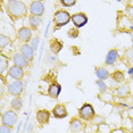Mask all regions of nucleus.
<instances>
[{
	"mask_svg": "<svg viewBox=\"0 0 133 133\" xmlns=\"http://www.w3.org/2000/svg\"><path fill=\"white\" fill-rule=\"evenodd\" d=\"M7 11L15 18H21V17L26 16L28 8L26 5L18 0H9L7 4Z\"/></svg>",
	"mask_w": 133,
	"mask_h": 133,
	"instance_id": "f257e3e1",
	"label": "nucleus"
},
{
	"mask_svg": "<svg viewBox=\"0 0 133 133\" xmlns=\"http://www.w3.org/2000/svg\"><path fill=\"white\" fill-rule=\"evenodd\" d=\"M71 15H69L67 11H65V10H59V11H57L56 15H55V23H56V25L58 26H63V25H66L69 21H71Z\"/></svg>",
	"mask_w": 133,
	"mask_h": 133,
	"instance_id": "f03ea898",
	"label": "nucleus"
},
{
	"mask_svg": "<svg viewBox=\"0 0 133 133\" xmlns=\"http://www.w3.org/2000/svg\"><path fill=\"white\" fill-rule=\"evenodd\" d=\"M78 114H80V117L82 119L89 121L91 119L93 116H95V109H93L92 105L90 104H85L81 107V109L78 110Z\"/></svg>",
	"mask_w": 133,
	"mask_h": 133,
	"instance_id": "7ed1b4c3",
	"label": "nucleus"
},
{
	"mask_svg": "<svg viewBox=\"0 0 133 133\" xmlns=\"http://www.w3.org/2000/svg\"><path fill=\"white\" fill-rule=\"evenodd\" d=\"M8 92L13 96H19L23 92V82L21 80H15L8 84Z\"/></svg>",
	"mask_w": 133,
	"mask_h": 133,
	"instance_id": "20e7f679",
	"label": "nucleus"
},
{
	"mask_svg": "<svg viewBox=\"0 0 133 133\" xmlns=\"http://www.w3.org/2000/svg\"><path fill=\"white\" fill-rule=\"evenodd\" d=\"M1 121L2 123L6 124L8 126H14L17 122V114L15 113L14 110H8L2 115L1 117Z\"/></svg>",
	"mask_w": 133,
	"mask_h": 133,
	"instance_id": "39448f33",
	"label": "nucleus"
},
{
	"mask_svg": "<svg viewBox=\"0 0 133 133\" xmlns=\"http://www.w3.org/2000/svg\"><path fill=\"white\" fill-rule=\"evenodd\" d=\"M30 10H31L32 15H37V16H42L44 13V5L39 0L33 1L31 6H30Z\"/></svg>",
	"mask_w": 133,
	"mask_h": 133,
	"instance_id": "423d86ee",
	"label": "nucleus"
},
{
	"mask_svg": "<svg viewBox=\"0 0 133 133\" xmlns=\"http://www.w3.org/2000/svg\"><path fill=\"white\" fill-rule=\"evenodd\" d=\"M72 21H73L74 25L76 28H82V26H84L88 23V17L82 13H77L72 16Z\"/></svg>",
	"mask_w": 133,
	"mask_h": 133,
	"instance_id": "0eeeda50",
	"label": "nucleus"
},
{
	"mask_svg": "<svg viewBox=\"0 0 133 133\" xmlns=\"http://www.w3.org/2000/svg\"><path fill=\"white\" fill-rule=\"evenodd\" d=\"M24 75L23 67H19L17 65H14L13 67L9 68V76L15 78V80H21Z\"/></svg>",
	"mask_w": 133,
	"mask_h": 133,
	"instance_id": "6e6552de",
	"label": "nucleus"
},
{
	"mask_svg": "<svg viewBox=\"0 0 133 133\" xmlns=\"http://www.w3.org/2000/svg\"><path fill=\"white\" fill-rule=\"evenodd\" d=\"M21 52L23 54V56L28 60H32L33 57H34V49H33V47L29 46V44H26V43L22 46V48H21Z\"/></svg>",
	"mask_w": 133,
	"mask_h": 133,
	"instance_id": "1a4fd4ad",
	"label": "nucleus"
},
{
	"mask_svg": "<svg viewBox=\"0 0 133 133\" xmlns=\"http://www.w3.org/2000/svg\"><path fill=\"white\" fill-rule=\"evenodd\" d=\"M17 35H18V39L21 41L28 42L30 39H31V37H32V31L29 28H22V29H19Z\"/></svg>",
	"mask_w": 133,
	"mask_h": 133,
	"instance_id": "9d476101",
	"label": "nucleus"
},
{
	"mask_svg": "<svg viewBox=\"0 0 133 133\" xmlns=\"http://www.w3.org/2000/svg\"><path fill=\"white\" fill-rule=\"evenodd\" d=\"M52 114L56 118H64L67 116V110H66L64 105H57L52 110Z\"/></svg>",
	"mask_w": 133,
	"mask_h": 133,
	"instance_id": "9b49d317",
	"label": "nucleus"
},
{
	"mask_svg": "<svg viewBox=\"0 0 133 133\" xmlns=\"http://www.w3.org/2000/svg\"><path fill=\"white\" fill-rule=\"evenodd\" d=\"M60 91H62V87H60L58 83H52V84H50L49 89H48V93H49V96L51 97V98H54V99H57V98H58Z\"/></svg>",
	"mask_w": 133,
	"mask_h": 133,
	"instance_id": "f8f14e48",
	"label": "nucleus"
},
{
	"mask_svg": "<svg viewBox=\"0 0 133 133\" xmlns=\"http://www.w3.org/2000/svg\"><path fill=\"white\" fill-rule=\"evenodd\" d=\"M49 117H50V114H49V111H48V110L42 109V110H39L38 113H37V119H38V122L40 123V124H46V123H48V121H49Z\"/></svg>",
	"mask_w": 133,
	"mask_h": 133,
	"instance_id": "ddd939ff",
	"label": "nucleus"
},
{
	"mask_svg": "<svg viewBox=\"0 0 133 133\" xmlns=\"http://www.w3.org/2000/svg\"><path fill=\"white\" fill-rule=\"evenodd\" d=\"M14 63L15 65L19 66V67H26L28 66V59L23 56V54H16L14 56Z\"/></svg>",
	"mask_w": 133,
	"mask_h": 133,
	"instance_id": "4468645a",
	"label": "nucleus"
},
{
	"mask_svg": "<svg viewBox=\"0 0 133 133\" xmlns=\"http://www.w3.org/2000/svg\"><path fill=\"white\" fill-rule=\"evenodd\" d=\"M63 48V43L57 39H52L50 41V50L52 54H58Z\"/></svg>",
	"mask_w": 133,
	"mask_h": 133,
	"instance_id": "2eb2a0df",
	"label": "nucleus"
},
{
	"mask_svg": "<svg viewBox=\"0 0 133 133\" xmlns=\"http://www.w3.org/2000/svg\"><path fill=\"white\" fill-rule=\"evenodd\" d=\"M117 57H118V54H117V50H110L109 52L107 54V56H106V64L107 65H113L115 62H116Z\"/></svg>",
	"mask_w": 133,
	"mask_h": 133,
	"instance_id": "dca6fc26",
	"label": "nucleus"
},
{
	"mask_svg": "<svg viewBox=\"0 0 133 133\" xmlns=\"http://www.w3.org/2000/svg\"><path fill=\"white\" fill-rule=\"evenodd\" d=\"M29 22H30V25H31L33 29H38L39 25L41 24V18H40V16H37V15H32V16H30Z\"/></svg>",
	"mask_w": 133,
	"mask_h": 133,
	"instance_id": "f3484780",
	"label": "nucleus"
},
{
	"mask_svg": "<svg viewBox=\"0 0 133 133\" xmlns=\"http://www.w3.org/2000/svg\"><path fill=\"white\" fill-rule=\"evenodd\" d=\"M7 68H8V58L4 54H1L0 55V72H1V74H4Z\"/></svg>",
	"mask_w": 133,
	"mask_h": 133,
	"instance_id": "a211bd4d",
	"label": "nucleus"
},
{
	"mask_svg": "<svg viewBox=\"0 0 133 133\" xmlns=\"http://www.w3.org/2000/svg\"><path fill=\"white\" fill-rule=\"evenodd\" d=\"M11 107H13V109L15 110H21L23 107V101L22 99L18 98V96H16V98H14L13 100H11Z\"/></svg>",
	"mask_w": 133,
	"mask_h": 133,
	"instance_id": "6ab92c4d",
	"label": "nucleus"
},
{
	"mask_svg": "<svg viewBox=\"0 0 133 133\" xmlns=\"http://www.w3.org/2000/svg\"><path fill=\"white\" fill-rule=\"evenodd\" d=\"M97 76H98V78H100V80H106V78L109 77V72L107 71L106 68H98L96 72Z\"/></svg>",
	"mask_w": 133,
	"mask_h": 133,
	"instance_id": "aec40b11",
	"label": "nucleus"
},
{
	"mask_svg": "<svg viewBox=\"0 0 133 133\" xmlns=\"http://www.w3.org/2000/svg\"><path fill=\"white\" fill-rule=\"evenodd\" d=\"M10 44V39H8L7 37H5L4 34L0 35V47H1V49H4L5 47L9 46Z\"/></svg>",
	"mask_w": 133,
	"mask_h": 133,
	"instance_id": "412c9836",
	"label": "nucleus"
},
{
	"mask_svg": "<svg viewBox=\"0 0 133 133\" xmlns=\"http://www.w3.org/2000/svg\"><path fill=\"white\" fill-rule=\"evenodd\" d=\"M129 93V87L128 85H121L117 89V95L119 97H125Z\"/></svg>",
	"mask_w": 133,
	"mask_h": 133,
	"instance_id": "4be33fe9",
	"label": "nucleus"
},
{
	"mask_svg": "<svg viewBox=\"0 0 133 133\" xmlns=\"http://www.w3.org/2000/svg\"><path fill=\"white\" fill-rule=\"evenodd\" d=\"M82 125L83 124L81 123V121L80 119H73V121H71V129L72 130H80L81 128H82Z\"/></svg>",
	"mask_w": 133,
	"mask_h": 133,
	"instance_id": "5701e85b",
	"label": "nucleus"
},
{
	"mask_svg": "<svg viewBox=\"0 0 133 133\" xmlns=\"http://www.w3.org/2000/svg\"><path fill=\"white\" fill-rule=\"evenodd\" d=\"M113 77H114L115 81H117V82H122V81H124V74L119 71L115 72V73L113 74Z\"/></svg>",
	"mask_w": 133,
	"mask_h": 133,
	"instance_id": "b1692460",
	"label": "nucleus"
},
{
	"mask_svg": "<svg viewBox=\"0 0 133 133\" xmlns=\"http://www.w3.org/2000/svg\"><path fill=\"white\" fill-rule=\"evenodd\" d=\"M97 85L99 87V90H100V92H101V93L106 92V90H107V85L105 84L104 80H100V78H99V80L97 81Z\"/></svg>",
	"mask_w": 133,
	"mask_h": 133,
	"instance_id": "393cba45",
	"label": "nucleus"
},
{
	"mask_svg": "<svg viewBox=\"0 0 133 133\" xmlns=\"http://www.w3.org/2000/svg\"><path fill=\"white\" fill-rule=\"evenodd\" d=\"M0 132L1 133H9V132H11V129H10V126H8V125H6V124L2 123V125L0 126Z\"/></svg>",
	"mask_w": 133,
	"mask_h": 133,
	"instance_id": "a878e982",
	"label": "nucleus"
},
{
	"mask_svg": "<svg viewBox=\"0 0 133 133\" xmlns=\"http://www.w3.org/2000/svg\"><path fill=\"white\" fill-rule=\"evenodd\" d=\"M62 1V4L66 6V7H71V6H73L75 2H76V0H60Z\"/></svg>",
	"mask_w": 133,
	"mask_h": 133,
	"instance_id": "bb28decb",
	"label": "nucleus"
},
{
	"mask_svg": "<svg viewBox=\"0 0 133 133\" xmlns=\"http://www.w3.org/2000/svg\"><path fill=\"white\" fill-rule=\"evenodd\" d=\"M31 46L33 47V49H34V50H37V49H38V46H39V38H38V37H35L34 39H32V41H31Z\"/></svg>",
	"mask_w": 133,
	"mask_h": 133,
	"instance_id": "cd10ccee",
	"label": "nucleus"
},
{
	"mask_svg": "<svg viewBox=\"0 0 133 133\" xmlns=\"http://www.w3.org/2000/svg\"><path fill=\"white\" fill-rule=\"evenodd\" d=\"M128 14H129V16L131 17V18H133V6H131V7L129 8V10H128Z\"/></svg>",
	"mask_w": 133,
	"mask_h": 133,
	"instance_id": "c85d7f7f",
	"label": "nucleus"
},
{
	"mask_svg": "<svg viewBox=\"0 0 133 133\" xmlns=\"http://www.w3.org/2000/svg\"><path fill=\"white\" fill-rule=\"evenodd\" d=\"M129 73H130V74H132V77H133V68L130 69V71H129Z\"/></svg>",
	"mask_w": 133,
	"mask_h": 133,
	"instance_id": "c756f323",
	"label": "nucleus"
},
{
	"mask_svg": "<svg viewBox=\"0 0 133 133\" xmlns=\"http://www.w3.org/2000/svg\"><path fill=\"white\" fill-rule=\"evenodd\" d=\"M131 39H132V40H133V32L131 33Z\"/></svg>",
	"mask_w": 133,
	"mask_h": 133,
	"instance_id": "7c9ffc66",
	"label": "nucleus"
},
{
	"mask_svg": "<svg viewBox=\"0 0 133 133\" xmlns=\"http://www.w3.org/2000/svg\"><path fill=\"white\" fill-rule=\"evenodd\" d=\"M39 1H41V0H39Z\"/></svg>",
	"mask_w": 133,
	"mask_h": 133,
	"instance_id": "2f4dec72",
	"label": "nucleus"
}]
</instances>
